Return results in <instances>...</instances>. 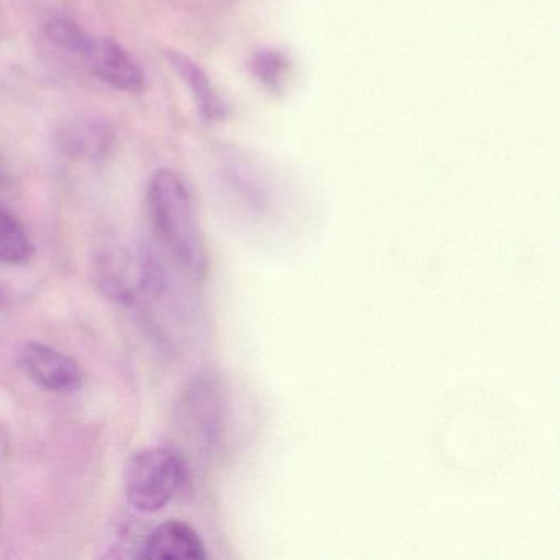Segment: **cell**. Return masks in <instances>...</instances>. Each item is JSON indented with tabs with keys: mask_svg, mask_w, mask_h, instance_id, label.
Instances as JSON below:
<instances>
[{
	"mask_svg": "<svg viewBox=\"0 0 560 560\" xmlns=\"http://www.w3.org/2000/svg\"><path fill=\"white\" fill-rule=\"evenodd\" d=\"M149 208L156 231L176 260L191 277L202 280L208 273V250L191 196L176 173L160 170L153 175L149 188Z\"/></svg>",
	"mask_w": 560,
	"mask_h": 560,
	"instance_id": "1",
	"label": "cell"
},
{
	"mask_svg": "<svg viewBox=\"0 0 560 560\" xmlns=\"http://www.w3.org/2000/svg\"><path fill=\"white\" fill-rule=\"evenodd\" d=\"M183 458L170 448H145L130 458L127 500L142 513H155L173 500L185 481Z\"/></svg>",
	"mask_w": 560,
	"mask_h": 560,
	"instance_id": "2",
	"label": "cell"
},
{
	"mask_svg": "<svg viewBox=\"0 0 560 560\" xmlns=\"http://www.w3.org/2000/svg\"><path fill=\"white\" fill-rule=\"evenodd\" d=\"M186 408L202 444L208 447L221 445L225 419V393L221 380L211 373L196 380L186 395Z\"/></svg>",
	"mask_w": 560,
	"mask_h": 560,
	"instance_id": "3",
	"label": "cell"
},
{
	"mask_svg": "<svg viewBox=\"0 0 560 560\" xmlns=\"http://www.w3.org/2000/svg\"><path fill=\"white\" fill-rule=\"evenodd\" d=\"M88 67L114 90L139 93L145 84L142 68L127 54L126 48L110 38H91L83 55Z\"/></svg>",
	"mask_w": 560,
	"mask_h": 560,
	"instance_id": "4",
	"label": "cell"
},
{
	"mask_svg": "<svg viewBox=\"0 0 560 560\" xmlns=\"http://www.w3.org/2000/svg\"><path fill=\"white\" fill-rule=\"evenodd\" d=\"M21 366L32 382L48 392H74L81 385L78 363L44 343H27L21 352Z\"/></svg>",
	"mask_w": 560,
	"mask_h": 560,
	"instance_id": "5",
	"label": "cell"
},
{
	"mask_svg": "<svg viewBox=\"0 0 560 560\" xmlns=\"http://www.w3.org/2000/svg\"><path fill=\"white\" fill-rule=\"evenodd\" d=\"M142 557L150 560H205L208 550L191 524L172 520L150 533L143 544Z\"/></svg>",
	"mask_w": 560,
	"mask_h": 560,
	"instance_id": "6",
	"label": "cell"
},
{
	"mask_svg": "<svg viewBox=\"0 0 560 560\" xmlns=\"http://www.w3.org/2000/svg\"><path fill=\"white\" fill-rule=\"evenodd\" d=\"M116 142L113 126L97 117H80L65 124L58 132V147L65 155L77 160H100Z\"/></svg>",
	"mask_w": 560,
	"mask_h": 560,
	"instance_id": "7",
	"label": "cell"
},
{
	"mask_svg": "<svg viewBox=\"0 0 560 560\" xmlns=\"http://www.w3.org/2000/svg\"><path fill=\"white\" fill-rule=\"evenodd\" d=\"M168 60L172 63L173 70L185 80V83L191 90L192 97H195L196 106H198L201 116L206 120L221 119L225 113L224 104H222L221 97L215 93L211 80L202 71V68L198 67L191 58L178 54V51H172L168 55Z\"/></svg>",
	"mask_w": 560,
	"mask_h": 560,
	"instance_id": "8",
	"label": "cell"
},
{
	"mask_svg": "<svg viewBox=\"0 0 560 560\" xmlns=\"http://www.w3.org/2000/svg\"><path fill=\"white\" fill-rule=\"evenodd\" d=\"M34 255V244L22 222L0 205V264L24 265Z\"/></svg>",
	"mask_w": 560,
	"mask_h": 560,
	"instance_id": "9",
	"label": "cell"
},
{
	"mask_svg": "<svg viewBox=\"0 0 560 560\" xmlns=\"http://www.w3.org/2000/svg\"><path fill=\"white\" fill-rule=\"evenodd\" d=\"M45 34H47L48 40L60 47L61 50L81 55V57H83L91 42V37L84 34L83 28L77 22L63 18V15L51 18L47 27H45Z\"/></svg>",
	"mask_w": 560,
	"mask_h": 560,
	"instance_id": "10",
	"label": "cell"
},
{
	"mask_svg": "<svg viewBox=\"0 0 560 560\" xmlns=\"http://www.w3.org/2000/svg\"><path fill=\"white\" fill-rule=\"evenodd\" d=\"M255 70H257V74L264 80V83H278L281 74L287 70V63H284L280 55L270 51V54L261 55V57L257 58V68Z\"/></svg>",
	"mask_w": 560,
	"mask_h": 560,
	"instance_id": "11",
	"label": "cell"
},
{
	"mask_svg": "<svg viewBox=\"0 0 560 560\" xmlns=\"http://www.w3.org/2000/svg\"><path fill=\"white\" fill-rule=\"evenodd\" d=\"M4 182V172H2V163H0V183Z\"/></svg>",
	"mask_w": 560,
	"mask_h": 560,
	"instance_id": "12",
	"label": "cell"
}]
</instances>
